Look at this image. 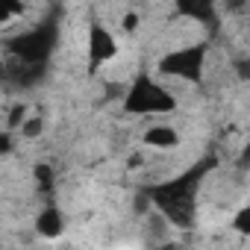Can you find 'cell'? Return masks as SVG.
<instances>
[{
  "mask_svg": "<svg viewBox=\"0 0 250 250\" xmlns=\"http://www.w3.org/2000/svg\"><path fill=\"white\" fill-rule=\"evenodd\" d=\"M121 106L127 115H136V118H162L177 109V97L168 91L165 83H159V77L142 74L130 83Z\"/></svg>",
  "mask_w": 250,
  "mask_h": 250,
  "instance_id": "6da1fadb",
  "label": "cell"
},
{
  "mask_svg": "<svg viewBox=\"0 0 250 250\" xmlns=\"http://www.w3.org/2000/svg\"><path fill=\"white\" fill-rule=\"evenodd\" d=\"M180 142H183V139H180V130L171 127V124H165V121L150 124V127L142 133V147H147V150H159V153H171V150H177Z\"/></svg>",
  "mask_w": 250,
  "mask_h": 250,
  "instance_id": "277c9868",
  "label": "cell"
},
{
  "mask_svg": "<svg viewBox=\"0 0 250 250\" xmlns=\"http://www.w3.org/2000/svg\"><path fill=\"white\" fill-rule=\"evenodd\" d=\"M118 53H121V44H118V36L112 33V27L106 21H91V27H88V65L91 68L109 65L118 59Z\"/></svg>",
  "mask_w": 250,
  "mask_h": 250,
  "instance_id": "3957f363",
  "label": "cell"
},
{
  "mask_svg": "<svg viewBox=\"0 0 250 250\" xmlns=\"http://www.w3.org/2000/svg\"><path fill=\"white\" fill-rule=\"evenodd\" d=\"M232 229H238L241 235H247V238H250V203H247L244 209H238V212H235V218H232Z\"/></svg>",
  "mask_w": 250,
  "mask_h": 250,
  "instance_id": "8992f818",
  "label": "cell"
},
{
  "mask_svg": "<svg viewBox=\"0 0 250 250\" xmlns=\"http://www.w3.org/2000/svg\"><path fill=\"white\" fill-rule=\"evenodd\" d=\"M206 44H177L168 53H162L156 74L165 80H180V83H200L206 77Z\"/></svg>",
  "mask_w": 250,
  "mask_h": 250,
  "instance_id": "7a4b0ae2",
  "label": "cell"
},
{
  "mask_svg": "<svg viewBox=\"0 0 250 250\" xmlns=\"http://www.w3.org/2000/svg\"><path fill=\"white\" fill-rule=\"evenodd\" d=\"M33 229H36V235H42V238H47V241L59 238V235L65 232V215H62V209H56V206L39 209L36 218H33Z\"/></svg>",
  "mask_w": 250,
  "mask_h": 250,
  "instance_id": "5b68a950",
  "label": "cell"
}]
</instances>
